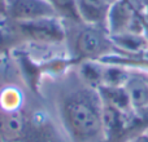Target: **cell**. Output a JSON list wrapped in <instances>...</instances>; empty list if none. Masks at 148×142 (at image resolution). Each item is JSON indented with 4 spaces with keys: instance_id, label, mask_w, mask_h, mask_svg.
I'll return each mask as SVG.
<instances>
[{
    "instance_id": "obj_13",
    "label": "cell",
    "mask_w": 148,
    "mask_h": 142,
    "mask_svg": "<svg viewBox=\"0 0 148 142\" xmlns=\"http://www.w3.org/2000/svg\"><path fill=\"white\" fill-rule=\"evenodd\" d=\"M7 16V0H0V17L5 18Z\"/></svg>"
},
{
    "instance_id": "obj_3",
    "label": "cell",
    "mask_w": 148,
    "mask_h": 142,
    "mask_svg": "<svg viewBox=\"0 0 148 142\" xmlns=\"http://www.w3.org/2000/svg\"><path fill=\"white\" fill-rule=\"evenodd\" d=\"M22 41L36 44H61L66 41L65 23L59 17H47L27 22H9Z\"/></svg>"
},
{
    "instance_id": "obj_6",
    "label": "cell",
    "mask_w": 148,
    "mask_h": 142,
    "mask_svg": "<svg viewBox=\"0 0 148 142\" xmlns=\"http://www.w3.org/2000/svg\"><path fill=\"white\" fill-rule=\"evenodd\" d=\"M14 142H66L53 123L44 118L30 119L26 133Z\"/></svg>"
},
{
    "instance_id": "obj_10",
    "label": "cell",
    "mask_w": 148,
    "mask_h": 142,
    "mask_svg": "<svg viewBox=\"0 0 148 142\" xmlns=\"http://www.w3.org/2000/svg\"><path fill=\"white\" fill-rule=\"evenodd\" d=\"M20 43H22V39L12 28V26L9 25L7 27L0 26V56L5 52H9Z\"/></svg>"
},
{
    "instance_id": "obj_7",
    "label": "cell",
    "mask_w": 148,
    "mask_h": 142,
    "mask_svg": "<svg viewBox=\"0 0 148 142\" xmlns=\"http://www.w3.org/2000/svg\"><path fill=\"white\" fill-rule=\"evenodd\" d=\"M134 22V12L126 0H114L110 8L107 21V30L113 35L131 32V25Z\"/></svg>"
},
{
    "instance_id": "obj_5",
    "label": "cell",
    "mask_w": 148,
    "mask_h": 142,
    "mask_svg": "<svg viewBox=\"0 0 148 142\" xmlns=\"http://www.w3.org/2000/svg\"><path fill=\"white\" fill-rule=\"evenodd\" d=\"M114 0H77L79 20L84 23L107 27V21Z\"/></svg>"
},
{
    "instance_id": "obj_1",
    "label": "cell",
    "mask_w": 148,
    "mask_h": 142,
    "mask_svg": "<svg viewBox=\"0 0 148 142\" xmlns=\"http://www.w3.org/2000/svg\"><path fill=\"white\" fill-rule=\"evenodd\" d=\"M57 110L69 142H105L104 103L96 87L74 74L59 93Z\"/></svg>"
},
{
    "instance_id": "obj_9",
    "label": "cell",
    "mask_w": 148,
    "mask_h": 142,
    "mask_svg": "<svg viewBox=\"0 0 148 142\" xmlns=\"http://www.w3.org/2000/svg\"><path fill=\"white\" fill-rule=\"evenodd\" d=\"M52 5L56 16L66 22H79V16L77 10V0H48Z\"/></svg>"
},
{
    "instance_id": "obj_4",
    "label": "cell",
    "mask_w": 148,
    "mask_h": 142,
    "mask_svg": "<svg viewBox=\"0 0 148 142\" xmlns=\"http://www.w3.org/2000/svg\"><path fill=\"white\" fill-rule=\"evenodd\" d=\"M47 17H57L48 0H7V16L9 22H27Z\"/></svg>"
},
{
    "instance_id": "obj_12",
    "label": "cell",
    "mask_w": 148,
    "mask_h": 142,
    "mask_svg": "<svg viewBox=\"0 0 148 142\" xmlns=\"http://www.w3.org/2000/svg\"><path fill=\"white\" fill-rule=\"evenodd\" d=\"M130 142H148V133H139L134 138H131Z\"/></svg>"
},
{
    "instance_id": "obj_8",
    "label": "cell",
    "mask_w": 148,
    "mask_h": 142,
    "mask_svg": "<svg viewBox=\"0 0 148 142\" xmlns=\"http://www.w3.org/2000/svg\"><path fill=\"white\" fill-rule=\"evenodd\" d=\"M30 119L18 111H5L0 116V142H14L26 133Z\"/></svg>"
},
{
    "instance_id": "obj_2",
    "label": "cell",
    "mask_w": 148,
    "mask_h": 142,
    "mask_svg": "<svg viewBox=\"0 0 148 142\" xmlns=\"http://www.w3.org/2000/svg\"><path fill=\"white\" fill-rule=\"evenodd\" d=\"M64 23L66 28V41L69 43L72 54L70 61L79 64L86 61H100L110 56L116 49L107 27L88 25L82 21H64Z\"/></svg>"
},
{
    "instance_id": "obj_11",
    "label": "cell",
    "mask_w": 148,
    "mask_h": 142,
    "mask_svg": "<svg viewBox=\"0 0 148 142\" xmlns=\"http://www.w3.org/2000/svg\"><path fill=\"white\" fill-rule=\"evenodd\" d=\"M0 101H1V105L5 109V111H17V109L20 107L21 96L14 89H8L7 92L3 93Z\"/></svg>"
}]
</instances>
